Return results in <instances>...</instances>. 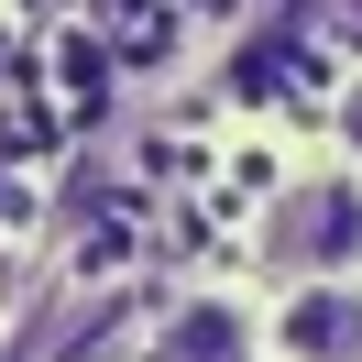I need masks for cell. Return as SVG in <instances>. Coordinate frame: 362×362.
Here are the masks:
<instances>
[{
  "label": "cell",
  "mask_w": 362,
  "mask_h": 362,
  "mask_svg": "<svg viewBox=\"0 0 362 362\" xmlns=\"http://www.w3.org/2000/svg\"><path fill=\"white\" fill-rule=\"evenodd\" d=\"M274 340H286V362H362V286H340V274L296 286Z\"/></svg>",
  "instance_id": "7a4b0ae2"
},
{
  "label": "cell",
  "mask_w": 362,
  "mask_h": 362,
  "mask_svg": "<svg viewBox=\"0 0 362 362\" xmlns=\"http://www.w3.org/2000/svg\"><path fill=\"white\" fill-rule=\"evenodd\" d=\"M340 143H351V154H362V88L340 99Z\"/></svg>",
  "instance_id": "277c9868"
},
{
  "label": "cell",
  "mask_w": 362,
  "mask_h": 362,
  "mask_svg": "<svg viewBox=\"0 0 362 362\" xmlns=\"http://www.w3.org/2000/svg\"><path fill=\"white\" fill-rule=\"evenodd\" d=\"M274 252L308 264V274H340V264L362 252V187H340V176L296 187V198L274 209Z\"/></svg>",
  "instance_id": "6da1fadb"
},
{
  "label": "cell",
  "mask_w": 362,
  "mask_h": 362,
  "mask_svg": "<svg viewBox=\"0 0 362 362\" xmlns=\"http://www.w3.org/2000/svg\"><path fill=\"white\" fill-rule=\"evenodd\" d=\"M165 362H252V329H242V308L230 296H198V308L165 329Z\"/></svg>",
  "instance_id": "3957f363"
}]
</instances>
